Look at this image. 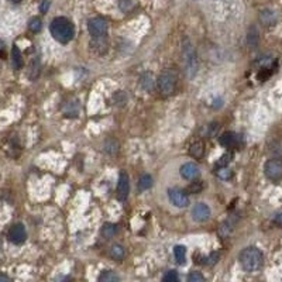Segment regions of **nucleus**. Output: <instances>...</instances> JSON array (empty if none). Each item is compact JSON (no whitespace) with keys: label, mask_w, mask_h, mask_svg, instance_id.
Segmentation results:
<instances>
[{"label":"nucleus","mask_w":282,"mask_h":282,"mask_svg":"<svg viewBox=\"0 0 282 282\" xmlns=\"http://www.w3.org/2000/svg\"><path fill=\"white\" fill-rule=\"evenodd\" d=\"M49 33L61 44H68L75 36V27L74 24L65 19V17H57L51 22L49 24Z\"/></svg>","instance_id":"obj_1"},{"label":"nucleus","mask_w":282,"mask_h":282,"mask_svg":"<svg viewBox=\"0 0 282 282\" xmlns=\"http://www.w3.org/2000/svg\"><path fill=\"white\" fill-rule=\"evenodd\" d=\"M182 61H184L185 72L189 79L195 78L199 69V58H197L196 49L192 45V43L185 38L182 43Z\"/></svg>","instance_id":"obj_2"},{"label":"nucleus","mask_w":282,"mask_h":282,"mask_svg":"<svg viewBox=\"0 0 282 282\" xmlns=\"http://www.w3.org/2000/svg\"><path fill=\"white\" fill-rule=\"evenodd\" d=\"M240 264L245 271L248 272H254L258 271L262 267L264 262V256L262 253L258 250L257 247H247L241 253H240Z\"/></svg>","instance_id":"obj_3"},{"label":"nucleus","mask_w":282,"mask_h":282,"mask_svg":"<svg viewBox=\"0 0 282 282\" xmlns=\"http://www.w3.org/2000/svg\"><path fill=\"white\" fill-rule=\"evenodd\" d=\"M155 85L162 96H165V98L172 96L178 86V74L174 69H165L161 72Z\"/></svg>","instance_id":"obj_4"},{"label":"nucleus","mask_w":282,"mask_h":282,"mask_svg":"<svg viewBox=\"0 0 282 282\" xmlns=\"http://www.w3.org/2000/svg\"><path fill=\"white\" fill-rule=\"evenodd\" d=\"M89 34L93 38H105L108 34V22L102 17H95L87 22Z\"/></svg>","instance_id":"obj_5"},{"label":"nucleus","mask_w":282,"mask_h":282,"mask_svg":"<svg viewBox=\"0 0 282 282\" xmlns=\"http://www.w3.org/2000/svg\"><path fill=\"white\" fill-rule=\"evenodd\" d=\"M264 172H265V176L270 179V181H281L282 179V161L280 158H271L270 161L265 162V167H264Z\"/></svg>","instance_id":"obj_6"},{"label":"nucleus","mask_w":282,"mask_h":282,"mask_svg":"<svg viewBox=\"0 0 282 282\" xmlns=\"http://www.w3.org/2000/svg\"><path fill=\"white\" fill-rule=\"evenodd\" d=\"M168 197H170L172 205L176 208H186L189 205V197L182 189H178V188L168 189Z\"/></svg>","instance_id":"obj_7"},{"label":"nucleus","mask_w":282,"mask_h":282,"mask_svg":"<svg viewBox=\"0 0 282 282\" xmlns=\"http://www.w3.org/2000/svg\"><path fill=\"white\" fill-rule=\"evenodd\" d=\"M10 243L16 245H20L24 243L27 240V232H25V227L22 224V223H17V224H13L9 230V234H7Z\"/></svg>","instance_id":"obj_8"},{"label":"nucleus","mask_w":282,"mask_h":282,"mask_svg":"<svg viewBox=\"0 0 282 282\" xmlns=\"http://www.w3.org/2000/svg\"><path fill=\"white\" fill-rule=\"evenodd\" d=\"M130 194V179L127 172L122 171L119 175V182H117V199L126 200Z\"/></svg>","instance_id":"obj_9"},{"label":"nucleus","mask_w":282,"mask_h":282,"mask_svg":"<svg viewBox=\"0 0 282 282\" xmlns=\"http://www.w3.org/2000/svg\"><path fill=\"white\" fill-rule=\"evenodd\" d=\"M181 176L186 179V181H194V179H197L199 178V175H200V170H199V167H197L196 164H194V162H186L184 164L182 167H181Z\"/></svg>","instance_id":"obj_10"},{"label":"nucleus","mask_w":282,"mask_h":282,"mask_svg":"<svg viewBox=\"0 0 282 282\" xmlns=\"http://www.w3.org/2000/svg\"><path fill=\"white\" fill-rule=\"evenodd\" d=\"M192 217L194 220L199 221H206L210 217V209L206 203H196L194 209H192Z\"/></svg>","instance_id":"obj_11"},{"label":"nucleus","mask_w":282,"mask_h":282,"mask_svg":"<svg viewBox=\"0 0 282 282\" xmlns=\"http://www.w3.org/2000/svg\"><path fill=\"white\" fill-rule=\"evenodd\" d=\"M220 144L224 148H229V150H233L240 146V137L233 133V131H226L220 135Z\"/></svg>","instance_id":"obj_12"},{"label":"nucleus","mask_w":282,"mask_h":282,"mask_svg":"<svg viewBox=\"0 0 282 282\" xmlns=\"http://www.w3.org/2000/svg\"><path fill=\"white\" fill-rule=\"evenodd\" d=\"M258 19H260V23L262 25H265V27H272L277 23V14H275V12L270 10V9L261 10Z\"/></svg>","instance_id":"obj_13"},{"label":"nucleus","mask_w":282,"mask_h":282,"mask_svg":"<svg viewBox=\"0 0 282 282\" xmlns=\"http://www.w3.org/2000/svg\"><path fill=\"white\" fill-rule=\"evenodd\" d=\"M189 155L194 157L195 160H200L205 155V144H203V141L197 140L195 143H192L191 147H189Z\"/></svg>","instance_id":"obj_14"},{"label":"nucleus","mask_w":282,"mask_h":282,"mask_svg":"<svg viewBox=\"0 0 282 282\" xmlns=\"http://www.w3.org/2000/svg\"><path fill=\"white\" fill-rule=\"evenodd\" d=\"M260 43V34H258V30L256 25H251L247 31V45L250 48H256Z\"/></svg>","instance_id":"obj_15"},{"label":"nucleus","mask_w":282,"mask_h":282,"mask_svg":"<svg viewBox=\"0 0 282 282\" xmlns=\"http://www.w3.org/2000/svg\"><path fill=\"white\" fill-rule=\"evenodd\" d=\"M12 62L14 69H22V68H23V64H24V61H23V55H22L20 49L17 48V45H13Z\"/></svg>","instance_id":"obj_16"},{"label":"nucleus","mask_w":282,"mask_h":282,"mask_svg":"<svg viewBox=\"0 0 282 282\" xmlns=\"http://www.w3.org/2000/svg\"><path fill=\"white\" fill-rule=\"evenodd\" d=\"M268 152L274 158H280L282 157V140H274L268 144Z\"/></svg>","instance_id":"obj_17"},{"label":"nucleus","mask_w":282,"mask_h":282,"mask_svg":"<svg viewBox=\"0 0 282 282\" xmlns=\"http://www.w3.org/2000/svg\"><path fill=\"white\" fill-rule=\"evenodd\" d=\"M109 254H110V257L113 260H116V261H120L124 258L126 256V250H124V247L120 244H114L110 247V251H109Z\"/></svg>","instance_id":"obj_18"},{"label":"nucleus","mask_w":282,"mask_h":282,"mask_svg":"<svg viewBox=\"0 0 282 282\" xmlns=\"http://www.w3.org/2000/svg\"><path fill=\"white\" fill-rule=\"evenodd\" d=\"M100 233L105 239H111V237H114L117 234V226L113 224V223H106V224H103Z\"/></svg>","instance_id":"obj_19"},{"label":"nucleus","mask_w":282,"mask_h":282,"mask_svg":"<svg viewBox=\"0 0 282 282\" xmlns=\"http://www.w3.org/2000/svg\"><path fill=\"white\" fill-rule=\"evenodd\" d=\"M98 282H120V278L114 271H103L99 275Z\"/></svg>","instance_id":"obj_20"},{"label":"nucleus","mask_w":282,"mask_h":282,"mask_svg":"<svg viewBox=\"0 0 282 282\" xmlns=\"http://www.w3.org/2000/svg\"><path fill=\"white\" fill-rule=\"evenodd\" d=\"M152 186V178H151V175H143V176H140V179H138V191L140 192H144V191H147Z\"/></svg>","instance_id":"obj_21"},{"label":"nucleus","mask_w":282,"mask_h":282,"mask_svg":"<svg viewBox=\"0 0 282 282\" xmlns=\"http://www.w3.org/2000/svg\"><path fill=\"white\" fill-rule=\"evenodd\" d=\"M40 71H41L40 61H38V58H34L31 61V64H30V68H28V78L30 79H37L38 75H40Z\"/></svg>","instance_id":"obj_22"},{"label":"nucleus","mask_w":282,"mask_h":282,"mask_svg":"<svg viewBox=\"0 0 282 282\" xmlns=\"http://www.w3.org/2000/svg\"><path fill=\"white\" fill-rule=\"evenodd\" d=\"M174 257L178 264H184L186 260V248L184 245H175L174 247Z\"/></svg>","instance_id":"obj_23"},{"label":"nucleus","mask_w":282,"mask_h":282,"mask_svg":"<svg viewBox=\"0 0 282 282\" xmlns=\"http://www.w3.org/2000/svg\"><path fill=\"white\" fill-rule=\"evenodd\" d=\"M141 86L146 90H151L154 87V78H152L151 72H146L141 76Z\"/></svg>","instance_id":"obj_24"},{"label":"nucleus","mask_w":282,"mask_h":282,"mask_svg":"<svg viewBox=\"0 0 282 282\" xmlns=\"http://www.w3.org/2000/svg\"><path fill=\"white\" fill-rule=\"evenodd\" d=\"M41 28H43V22H41L40 17H33V19L28 22V30H30L31 33H40Z\"/></svg>","instance_id":"obj_25"},{"label":"nucleus","mask_w":282,"mask_h":282,"mask_svg":"<svg viewBox=\"0 0 282 282\" xmlns=\"http://www.w3.org/2000/svg\"><path fill=\"white\" fill-rule=\"evenodd\" d=\"M216 176L223 179V181H227V179H230V178L233 176V172L230 171L227 167H219V168L216 170Z\"/></svg>","instance_id":"obj_26"},{"label":"nucleus","mask_w":282,"mask_h":282,"mask_svg":"<svg viewBox=\"0 0 282 282\" xmlns=\"http://www.w3.org/2000/svg\"><path fill=\"white\" fill-rule=\"evenodd\" d=\"M234 224L232 223V220H226L223 224H220V229H219V233H220L221 237H227L229 234L233 232Z\"/></svg>","instance_id":"obj_27"},{"label":"nucleus","mask_w":282,"mask_h":282,"mask_svg":"<svg viewBox=\"0 0 282 282\" xmlns=\"http://www.w3.org/2000/svg\"><path fill=\"white\" fill-rule=\"evenodd\" d=\"M186 282H206V280H205V277H203L202 272H199V271H192V272L188 275Z\"/></svg>","instance_id":"obj_28"},{"label":"nucleus","mask_w":282,"mask_h":282,"mask_svg":"<svg viewBox=\"0 0 282 282\" xmlns=\"http://www.w3.org/2000/svg\"><path fill=\"white\" fill-rule=\"evenodd\" d=\"M219 257H220L219 251H213L210 256H208L206 258H203V261H202V262H205V264H208V265H215V264L219 261Z\"/></svg>","instance_id":"obj_29"},{"label":"nucleus","mask_w":282,"mask_h":282,"mask_svg":"<svg viewBox=\"0 0 282 282\" xmlns=\"http://www.w3.org/2000/svg\"><path fill=\"white\" fill-rule=\"evenodd\" d=\"M161 282H181V281H179V277H178V272H176V271H168V272L164 275V278H162V281Z\"/></svg>","instance_id":"obj_30"},{"label":"nucleus","mask_w":282,"mask_h":282,"mask_svg":"<svg viewBox=\"0 0 282 282\" xmlns=\"http://www.w3.org/2000/svg\"><path fill=\"white\" fill-rule=\"evenodd\" d=\"M203 189V184L202 182H192L186 188V194H199Z\"/></svg>","instance_id":"obj_31"},{"label":"nucleus","mask_w":282,"mask_h":282,"mask_svg":"<svg viewBox=\"0 0 282 282\" xmlns=\"http://www.w3.org/2000/svg\"><path fill=\"white\" fill-rule=\"evenodd\" d=\"M133 4H134V1L133 0H120L119 1V6H120V9H122L123 12H130L131 9H133Z\"/></svg>","instance_id":"obj_32"},{"label":"nucleus","mask_w":282,"mask_h":282,"mask_svg":"<svg viewBox=\"0 0 282 282\" xmlns=\"http://www.w3.org/2000/svg\"><path fill=\"white\" fill-rule=\"evenodd\" d=\"M230 160H232V154H224L219 160V162H217V167H227V164L230 162Z\"/></svg>","instance_id":"obj_33"},{"label":"nucleus","mask_w":282,"mask_h":282,"mask_svg":"<svg viewBox=\"0 0 282 282\" xmlns=\"http://www.w3.org/2000/svg\"><path fill=\"white\" fill-rule=\"evenodd\" d=\"M49 4H51V1H49V0H44V1L41 3V6H40V12H41V13H47V12H48Z\"/></svg>","instance_id":"obj_34"},{"label":"nucleus","mask_w":282,"mask_h":282,"mask_svg":"<svg viewBox=\"0 0 282 282\" xmlns=\"http://www.w3.org/2000/svg\"><path fill=\"white\" fill-rule=\"evenodd\" d=\"M274 223L277 224V226H280L282 227V213H278L275 217H274Z\"/></svg>","instance_id":"obj_35"},{"label":"nucleus","mask_w":282,"mask_h":282,"mask_svg":"<svg viewBox=\"0 0 282 282\" xmlns=\"http://www.w3.org/2000/svg\"><path fill=\"white\" fill-rule=\"evenodd\" d=\"M0 282H13V281H12V278H9L7 275L0 274Z\"/></svg>","instance_id":"obj_36"},{"label":"nucleus","mask_w":282,"mask_h":282,"mask_svg":"<svg viewBox=\"0 0 282 282\" xmlns=\"http://www.w3.org/2000/svg\"><path fill=\"white\" fill-rule=\"evenodd\" d=\"M4 49H6V45H4V43L0 40V57H3V58H4Z\"/></svg>","instance_id":"obj_37"},{"label":"nucleus","mask_w":282,"mask_h":282,"mask_svg":"<svg viewBox=\"0 0 282 282\" xmlns=\"http://www.w3.org/2000/svg\"><path fill=\"white\" fill-rule=\"evenodd\" d=\"M12 3H14V4H19V3H22V0H10Z\"/></svg>","instance_id":"obj_38"},{"label":"nucleus","mask_w":282,"mask_h":282,"mask_svg":"<svg viewBox=\"0 0 282 282\" xmlns=\"http://www.w3.org/2000/svg\"><path fill=\"white\" fill-rule=\"evenodd\" d=\"M0 250H1V243H0Z\"/></svg>","instance_id":"obj_39"}]
</instances>
